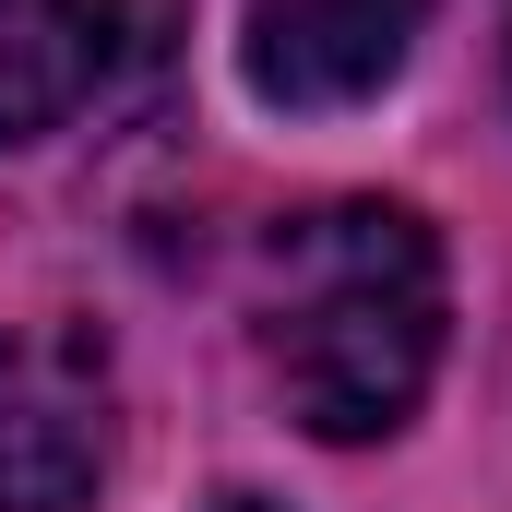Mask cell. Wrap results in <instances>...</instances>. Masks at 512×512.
<instances>
[{"mask_svg":"<svg viewBox=\"0 0 512 512\" xmlns=\"http://www.w3.org/2000/svg\"><path fill=\"white\" fill-rule=\"evenodd\" d=\"M441 239L405 203H322L274 239L262 286V346L274 382L298 405V429L322 441H382L417 417V393L441 370Z\"/></svg>","mask_w":512,"mask_h":512,"instance_id":"cell-1","label":"cell"},{"mask_svg":"<svg viewBox=\"0 0 512 512\" xmlns=\"http://www.w3.org/2000/svg\"><path fill=\"white\" fill-rule=\"evenodd\" d=\"M108 477V358L84 334H0V512H84Z\"/></svg>","mask_w":512,"mask_h":512,"instance_id":"cell-2","label":"cell"},{"mask_svg":"<svg viewBox=\"0 0 512 512\" xmlns=\"http://www.w3.org/2000/svg\"><path fill=\"white\" fill-rule=\"evenodd\" d=\"M429 0H251L239 72L262 108H358L417 60Z\"/></svg>","mask_w":512,"mask_h":512,"instance_id":"cell-3","label":"cell"},{"mask_svg":"<svg viewBox=\"0 0 512 512\" xmlns=\"http://www.w3.org/2000/svg\"><path fill=\"white\" fill-rule=\"evenodd\" d=\"M108 96V0H0V155Z\"/></svg>","mask_w":512,"mask_h":512,"instance_id":"cell-4","label":"cell"},{"mask_svg":"<svg viewBox=\"0 0 512 512\" xmlns=\"http://www.w3.org/2000/svg\"><path fill=\"white\" fill-rule=\"evenodd\" d=\"M227 512H262V501H227Z\"/></svg>","mask_w":512,"mask_h":512,"instance_id":"cell-5","label":"cell"}]
</instances>
